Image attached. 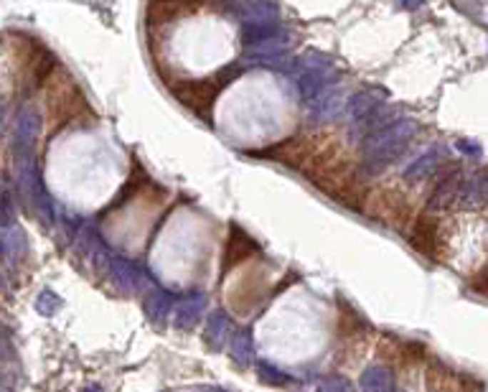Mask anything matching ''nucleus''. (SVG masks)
<instances>
[{
	"label": "nucleus",
	"mask_w": 488,
	"mask_h": 392,
	"mask_svg": "<svg viewBox=\"0 0 488 392\" xmlns=\"http://www.w3.org/2000/svg\"><path fill=\"white\" fill-rule=\"evenodd\" d=\"M407 240L410 245L415 247L417 252L427 255L430 260H440L437 250H440V229H437V222L427 214H420L417 219H412V224L405 229Z\"/></svg>",
	"instance_id": "3"
},
{
	"label": "nucleus",
	"mask_w": 488,
	"mask_h": 392,
	"mask_svg": "<svg viewBox=\"0 0 488 392\" xmlns=\"http://www.w3.org/2000/svg\"><path fill=\"white\" fill-rule=\"evenodd\" d=\"M255 242L247 237V234H242L237 227H232V232H229V242H227V258H224V273H227L232 265L242 263L244 258H250L252 252H255Z\"/></svg>",
	"instance_id": "4"
},
{
	"label": "nucleus",
	"mask_w": 488,
	"mask_h": 392,
	"mask_svg": "<svg viewBox=\"0 0 488 392\" xmlns=\"http://www.w3.org/2000/svg\"><path fill=\"white\" fill-rule=\"evenodd\" d=\"M227 0H148V21L151 24H166L171 18L183 13L201 11V8H224Z\"/></svg>",
	"instance_id": "2"
},
{
	"label": "nucleus",
	"mask_w": 488,
	"mask_h": 392,
	"mask_svg": "<svg viewBox=\"0 0 488 392\" xmlns=\"http://www.w3.org/2000/svg\"><path fill=\"white\" fill-rule=\"evenodd\" d=\"M229 76H234V74H229ZM229 76L221 79V74H216V76H211V79H201V82H183V84H178V87H171V92H173V97L181 102V105L188 107L191 112H196L198 117H209L216 94L221 92L224 84H227Z\"/></svg>",
	"instance_id": "1"
}]
</instances>
